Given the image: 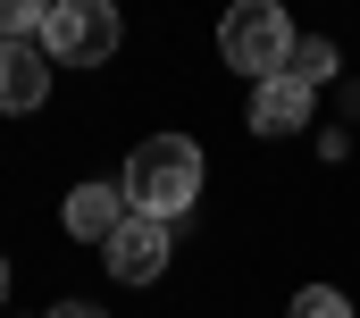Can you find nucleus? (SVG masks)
Segmentation results:
<instances>
[{"mask_svg":"<svg viewBox=\"0 0 360 318\" xmlns=\"http://www.w3.org/2000/svg\"><path fill=\"white\" fill-rule=\"evenodd\" d=\"M0 302H8V260H0Z\"/></svg>","mask_w":360,"mask_h":318,"instance_id":"f8f14e48","label":"nucleus"},{"mask_svg":"<svg viewBox=\"0 0 360 318\" xmlns=\"http://www.w3.org/2000/svg\"><path fill=\"white\" fill-rule=\"evenodd\" d=\"M51 318H101V310H92V302H59Z\"/></svg>","mask_w":360,"mask_h":318,"instance_id":"9b49d317","label":"nucleus"},{"mask_svg":"<svg viewBox=\"0 0 360 318\" xmlns=\"http://www.w3.org/2000/svg\"><path fill=\"white\" fill-rule=\"evenodd\" d=\"M51 17V0H0V42H34Z\"/></svg>","mask_w":360,"mask_h":318,"instance_id":"1a4fd4ad","label":"nucleus"},{"mask_svg":"<svg viewBox=\"0 0 360 318\" xmlns=\"http://www.w3.org/2000/svg\"><path fill=\"white\" fill-rule=\"evenodd\" d=\"M293 318H352V302H344L335 285H302V293H293Z\"/></svg>","mask_w":360,"mask_h":318,"instance_id":"9d476101","label":"nucleus"},{"mask_svg":"<svg viewBox=\"0 0 360 318\" xmlns=\"http://www.w3.org/2000/svg\"><path fill=\"white\" fill-rule=\"evenodd\" d=\"M117 193H126L134 218L176 227L184 210L201 201V143H184V134H151V143H134L126 167H117Z\"/></svg>","mask_w":360,"mask_h":318,"instance_id":"f257e3e1","label":"nucleus"},{"mask_svg":"<svg viewBox=\"0 0 360 318\" xmlns=\"http://www.w3.org/2000/svg\"><path fill=\"white\" fill-rule=\"evenodd\" d=\"M59 218H68V235H76V243H109L117 227H126V193H117V184H76Z\"/></svg>","mask_w":360,"mask_h":318,"instance_id":"0eeeda50","label":"nucleus"},{"mask_svg":"<svg viewBox=\"0 0 360 318\" xmlns=\"http://www.w3.org/2000/svg\"><path fill=\"white\" fill-rule=\"evenodd\" d=\"M285 76L319 92V84L335 76V42H319V34H302V42H293V59H285Z\"/></svg>","mask_w":360,"mask_h":318,"instance_id":"6e6552de","label":"nucleus"},{"mask_svg":"<svg viewBox=\"0 0 360 318\" xmlns=\"http://www.w3.org/2000/svg\"><path fill=\"white\" fill-rule=\"evenodd\" d=\"M34 42H42L51 68H101V59H117V42H126L117 0H51V17H42Z\"/></svg>","mask_w":360,"mask_h":318,"instance_id":"7ed1b4c3","label":"nucleus"},{"mask_svg":"<svg viewBox=\"0 0 360 318\" xmlns=\"http://www.w3.org/2000/svg\"><path fill=\"white\" fill-rule=\"evenodd\" d=\"M51 101V59L42 42H0V117H25Z\"/></svg>","mask_w":360,"mask_h":318,"instance_id":"39448f33","label":"nucleus"},{"mask_svg":"<svg viewBox=\"0 0 360 318\" xmlns=\"http://www.w3.org/2000/svg\"><path fill=\"white\" fill-rule=\"evenodd\" d=\"M101 260H109V276H117V285H151V276L168 268V227H160V218H134V210H126V227L101 243Z\"/></svg>","mask_w":360,"mask_h":318,"instance_id":"20e7f679","label":"nucleus"},{"mask_svg":"<svg viewBox=\"0 0 360 318\" xmlns=\"http://www.w3.org/2000/svg\"><path fill=\"white\" fill-rule=\"evenodd\" d=\"M293 17L276 8V0H235L226 8V25H218V59L235 68V76H252V84H269L285 76V59H293Z\"/></svg>","mask_w":360,"mask_h":318,"instance_id":"f03ea898","label":"nucleus"},{"mask_svg":"<svg viewBox=\"0 0 360 318\" xmlns=\"http://www.w3.org/2000/svg\"><path fill=\"white\" fill-rule=\"evenodd\" d=\"M252 134H302L310 126V84H293V76H269L260 92H252Z\"/></svg>","mask_w":360,"mask_h":318,"instance_id":"423d86ee","label":"nucleus"}]
</instances>
